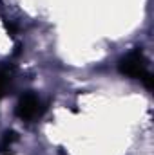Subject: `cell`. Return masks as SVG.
Returning a JSON list of instances; mask_svg holds the SVG:
<instances>
[{
  "label": "cell",
  "mask_w": 154,
  "mask_h": 155,
  "mask_svg": "<svg viewBox=\"0 0 154 155\" xmlns=\"http://www.w3.org/2000/svg\"><path fill=\"white\" fill-rule=\"evenodd\" d=\"M118 71H120V74H123V76L142 81L147 90H152L154 78H152V74H151L149 61H147V58H145V54H143L142 49H134V51H131L129 54H125V56L118 61Z\"/></svg>",
  "instance_id": "obj_1"
},
{
  "label": "cell",
  "mask_w": 154,
  "mask_h": 155,
  "mask_svg": "<svg viewBox=\"0 0 154 155\" xmlns=\"http://www.w3.org/2000/svg\"><path fill=\"white\" fill-rule=\"evenodd\" d=\"M45 108L47 107L42 103V99H40L38 96L35 92L27 90V92H24L20 96V99L16 103V116L20 117L22 121L31 123V121H37V119H40V117L44 116Z\"/></svg>",
  "instance_id": "obj_2"
},
{
  "label": "cell",
  "mask_w": 154,
  "mask_h": 155,
  "mask_svg": "<svg viewBox=\"0 0 154 155\" xmlns=\"http://www.w3.org/2000/svg\"><path fill=\"white\" fill-rule=\"evenodd\" d=\"M11 79H13V69H11V65H0V99L7 94Z\"/></svg>",
  "instance_id": "obj_3"
},
{
  "label": "cell",
  "mask_w": 154,
  "mask_h": 155,
  "mask_svg": "<svg viewBox=\"0 0 154 155\" xmlns=\"http://www.w3.org/2000/svg\"><path fill=\"white\" fill-rule=\"evenodd\" d=\"M16 141V134L13 132V130H9V132H5L4 135H2V141H0V153H9V150L13 148V143Z\"/></svg>",
  "instance_id": "obj_4"
}]
</instances>
